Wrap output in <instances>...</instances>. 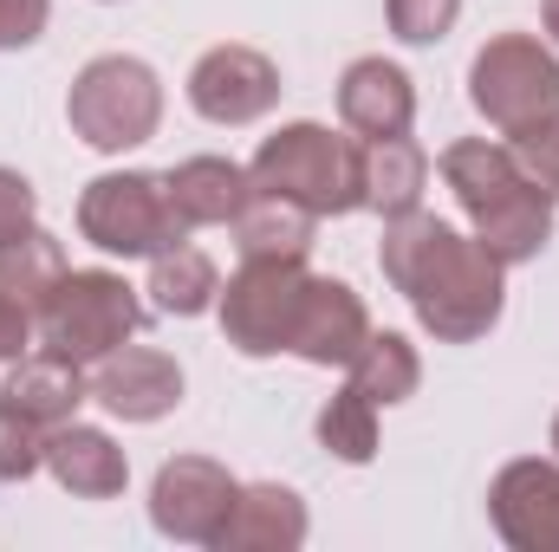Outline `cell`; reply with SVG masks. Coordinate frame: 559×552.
Segmentation results:
<instances>
[{
	"mask_svg": "<svg viewBox=\"0 0 559 552\" xmlns=\"http://www.w3.org/2000/svg\"><path fill=\"white\" fill-rule=\"evenodd\" d=\"M52 20V0H0V52H20L46 33Z\"/></svg>",
	"mask_w": 559,
	"mask_h": 552,
	"instance_id": "83f0119b",
	"label": "cell"
},
{
	"mask_svg": "<svg viewBox=\"0 0 559 552\" xmlns=\"http://www.w3.org/2000/svg\"><path fill=\"white\" fill-rule=\"evenodd\" d=\"M312 235H319V215L280 189H248L241 215H235V248L241 261H306L312 254Z\"/></svg>",
	"mask_w": 559,
	"mask_h": 552,
	"instance_id": "d6986e66",
	"label": "cell"
},
{
	"mask_svg": "<svg viewBox=\"0 0 559 552\" xmlns=\"http://www.w3.org/2000/svg\"><path fill=\"white\" fill-rule=\"evenodd\" d=\"M365 143V208L397 221L423 208V189H429V156L417 137H358Z\"/></svg>",
	"mask_w": 559,
	"mask_h": 552,
	"instance_id": "ffe728a7",
	"label": "cell"
},
{
	"mask_svg": "<svg viewBox=\"0 0 559 552\" xmlns=\"http://www.w3.org/2000/svg\"><path fill=\"white\" fill-rule=\"evenodd\" d=\"M169 208L182 215V228H228L254 189V176L228 156H182L176 169H163Z\"/></svg>",
	"mask_w": 559,
	"mask_h": 552,
	"instance_id": "e0dca14e",
	"label": "cell"
},
{
	"mask_svg": "<svg viewBox=\"0 0 559 552\" xmlns=\"http://www.w3.org/2000/svg\"><path fill=\"white\" fill-rule=\"evenodd\" d=\"M248 176L261 189H280V195L306 202L319 221L365 208V143L338 137L325 124H280L274 137L254 149Z\"/></svg>",
	"mask_w": 559,
	"mask_h": 552,
	"instance_id": "3957f363",
	"label": "cell"
},
{
	"mask_svg": "<svg viewBox=\"0 0 559 552\" xmlns=\"http://www.w3.org/2000/svg\"><path fill=\"white\" fill-rule=\"evenodd\" d=\"M514 149H521V169H527L540 189L559 195V131H547V137H534V143H514Z\"/></svg>",
	"mask_w": 559,
	"mask_h": 552,
	"instance_id": "f546056e",
	"label": "cell"
},
{
	"mask_svg": "<svg viewBox=\"0 0 559 552\" xmlns=\"http://www.w3.org/2000/svg\"><path fill=\"white\" fill-rule=\"evenodd\" d=\"M79 235L98 254H118V261H156V254H169V248L189 241L182 215L169 208L163 176H143V169H111V176L85 182V195H79Z\"/></svg>",
	"mask_w": 559,
	"mask_h": 552,
	"instance_id": "8992f818",
	"label": "cell"
},
{
	"mask_svg": "<svg viewBox=\"0 0 559 552\" xmlns=\"http://www.w3.org/2000/svg\"><path fill=\"white\" fill-rule=\"evenodd\" d=\"M66 124H72V137H85L92 149L124 156V149L150 143L156 124H163V79L143 59H131V52H105V59H92L72 79Z\"/></svg>",
	"mask_w": 559,
	"mask_h": 552,
	"instance_id": "5b68a950",
	"label": "cell"
},
{
	"mask_svg": "<svg viewBox=\"0 0 559 552\" xmlns=\"http://www.w3.org/2000/svg\"><path fill=\"white\" fill-rule=\"evenodd\" d=\"M384 13H391V33L404 46H436V39L455 33L462 0H384Z\"/></svg>",
	"mask_w": 559,
	"mask_h": 552,
	"instance_id": "484cf974",
	"label": "cell"
},
{
	"mask_svg": "<svg viewBox=\"0 0 559 552\" xmlns=\"http://www.w3.org/2000/svg\"><path fill=\"white\" fill-rule=\"evenodd\" d=\"M33 312L13 299V292H0V364H13V358H26L33 351Z\"/></svg>",
	"mask_w": 559,
	"mask_h": 552,
	"instance_id": "f1b7e54d",
	"label": "cell"
},
{
	"mask_svg": "<svg viewBox=\"0 0 559 552\" xmlns=\"http://www.w3.org/2000/svg\"><path fill=\"white\" fill-rule=\"evenodd\" d=\"M306 261H241V274L222 286L215 312H222V338L241 358H280L293 345L299 325V299H306Z\"/></svg>",
	"mask_w": 559,
	"mask_h": 552,
	"instance_id": "52a82bcc",
	"label": "cell"
},
{
	"mask_svg": "<svg viewBox=\"0 0 559 552\" xmlns=\"http://www.w3.org/2000/svg\"><path fill=\"white\" fill-rule=\"evenodd\" d=\"M345 384H352V391H365L378 410L411 404V397H417V384H423L417 345H411L404 332H371V338H365V351L345 364Z\"/></svg>",
	"mask_w": 559,
	"mask_h": 552,
	"instance_id": "44dd1931",
	"label": "cell"
},
{
	"mask_svg": "<svg viewBox=\"0 0 559 552\" xmlns=\"http://www.w3.org/2000/svg\"><path fill=\"white\" fill-rule=\"evenodd\" d=\"M0 404L33 416L39 429H59V422L79 416V404H92V377H85V364H72V358H59V351L39 345V351L13 358V371L0 384Z\"/></svg>",
	"mask_w": 559,
	"mask_h": 552,
	"instance_id": "2e32d148",
	"label": "cell"
},
{
	"mask_svg": "<svg viewBox=\"0 0 559 552\" xmlns=\"http://www.w3.org/2000/svg\"><path fill=\"white\" fill-rule=\"evenodd\" d=\"M488 520L501 547L514 552H559V461L521 455L488 481Z\"/></svg>",
	"mask_w": 559,
	"mask_h": 552,
	"instance_id": "30bf717a",
	"label": "cell"
},
{
	"mask_svg": "<svg viewBox=\"0 0 559 552\" xmlns=\"http://www.w3.org/2000/svg\"><path fill=\"white\" fill-rule=\"evenodd\" d=\"M46 468H52V481H59L72 501H118L124 481H131L124 448H118L105 429L79 422V416L46 435Z\"/></svg>",
	"mask_w": 559,
	"mask_h": 552,
	"instance_id": "9a60e30c",
	"label": "cell"
},
{
	"mask_svg": "<svg viewBox=\"0 0 559 552\" xmlns=\"http://www.w3.org/2000/svg\"><path fill=\"white\" fill-rule=\"evenodd\" d=\"M66 274H72V267H66V248H59L46 228H26L20 241L0 248V292H13L33 319H39V305L52 299V286Z\"/></svg>",
	"mask_w": 559,
	"mask_h": 552,
	"instance_id": "603a6c76",
	"label": "cell"
},
{
	"mask_svg": "<svg viewBox=\"0 0 559 552\" xmlns=\"http://www.w3.org/2000/svg\"><path fill=\"white\" fill-rule=\"evenodd\" d=\"M338 118L352 137H411L417 124V85L391 59H352L338 79Z\"/></svg>",
	"mask_w": 559,
	"mask_h": 552,
	"instance_id": "5bb4252c",
	"label": "cell"
},
{
	"mask_svg": "<svg viewBox=\"0 0 559 552\" xmlns=\"http://www.w3.org/2000/svg\"><path fill=\"white\" fill-rule=\"evenodd\" d=\"M189 105H195V118H209L222 131L261 124L280 105V65L254 46H209L189 72Z\"/></svg>",
	"mask_w": 559,
	"mask_h": 552,
	"instance_id": "9c48e42d",
	"label": "cell"
},
{
	"mask_svg": "<svg viewBox=\"0 0 559 552\" xmlns=\"http://www.w3.org/2000/svg\"><path fill=\"white\" fill-rule=\"evenodd\" d=\"M306 533H312L306 501L280 481H254V488H241V501L222 527V552H299Z\"/></svg>",
	"mask_w": 559,
	"mask_h": 552,
	"instance_id": "ac0fdd59",
	"label": "cell"
},
{
	"mask_svg": "<svg viewBox=\"0 0 559 552\" xmlns=\"http://www.w3.org/2000/svg\"><path fill=\"white\" fill-rule=\"evenodd\" d=\"M92 404L118 422H163L182 404V364L150 345H118L111 358L92 364Z\"/></svg>",
	"mask_w": 559,
	"mask_h": 552,
	"instance_id": "8fae6325",
	"label": "cell"
},
{
	"mask_svg": "<svg viewBox=\"0 0 559 552\" xmlns=\"http://www.w3.org/2000/svg\"><path fill=\"white\" fill-rule=\"evenodd\" d=\"M540 20H547V39L559 46V0H540Z\"/></svg>",
	"mask_w": 559,
	"mask_h": 552,
	"instance_id": "4dcf8cb0",
	"label": "cell"
},
{
	"mask_svg": "<svg viewBox=\"0 0 559 552\" xmlns=\"http://www.w3.org/2000/svg\"><path fill=\"white\" fill-rule=\"evenodd\" d=\"M319 442H325V455H338V461H352V468H365L371 455H378V404L365 397V391H338L325 410H319Z\"/></svg>",
	"mask_w": 559,
	"mask_h": 552,
	"instance_id": "cb8c5ba5",
	"label": "cell"
},
{
	"mask_svg": "<svg viewBox=\"0 0 559 552\" xmlns=\"http://www.w3.org/2000/svg\"><path fill=\"white\" fill-rule=\"evenodd\" d=\"M26 228H39V195L20 169H0V248L20 241Z\"/></svg>",
	"mask_w": 559,
	"mask_h": 552,
	"instance_id": "4316f807",
	"label": "cell"
},
{
	"mask_svg": "<svg viewBox=\"0 0 559 552\" xmlns=\"http://www.w3.org/2000/svg\"><path fill=\"white\" fill-rule=\"evenodd\" d=\"M554 189H540L527 169L514 176V182H501L481 208H468V228H475V241L501 261V267H527V261H540V248L554 241Z\"/></svg>",
	"mask_w": 559,
	"mask_h": 552,
	"instance_id": "4fadbf2b",
	"label": "cell"
},
{
	"mask_svg": "<svg viewBox=\"0 0 559 552\" xmlns=\"http://www.w3.org/2000/svg\"><path fill=\"white\" fill-rule=\"evenodd\" d=\"M235 501H241V481L209 455H176L150 481V520L176 547H222Z\"/></svg>",
	"mask_w": 559,
	"mask_h": 552,
	"instance_id": "ba28073f",
	"label": "cell"
},
{
	"mask_svg": "<svg viewBox=\"0 0 559 552\" xmlns=\"http://www.w3.org/2000/svg\"><path fill=\"white\" fill-rule=\"evenodd\" d=\"M554 461H559V416H554Z\"/></svg>",
	"mask_w": 559,
	"mask_h": 552,
	"instance_id": "1f68e13d",
	"label": "cell"
},
{
	"mask_svg": "<svg viewBox=\"0 0 559 552\" xmlns=\"http://www.w3.org/2000/svg\"><path fill=\"white\" fill-rule=\"evenodd\" d=\"M378 267L404 292V305L417 312V325L436 345H475L501 325L508 305V267L462 228H449L442 215H397L384 221L378 241Z\"/></svg>",
	"mask_w": 559,
	"mask_h": 552,
	"instance_id": "6da1fadb",
	"label": "cell"
},
{
	"mask_svg": "<svg viewBox=\"0 0 559 552\" xmlns=\"http://www.w3.org/2000/svg\"><path fill=\"white\" fill-rule=\"evenodd\" d=\"M378 325H371V312H365V299L345 286V279H325L312 274L306 279V299H299V325H293V358H306V364H319V371H345L358 351H365V338H371Z\"/></svg>",
	"mask_w": 559,
	"mask_h": 552,
	"instance_id": "7c38bea8",
	"label": "cell"
},
{
	"mask_svg": "<svg viewBox=\"0 0 559 552\" xmlns=\"http://www.w3.org/2000/svg\"><path fill=\"white\" fill-rule=\"evenodd\" d=\"M46 435L52 429H39L33 416L0 404V481H33L46 468Z\"/></svg>",
	"mask_w": 559,
	"mask_h": 552,
	"instance_id": "d4e9b609",
	"label": "cell"
},
{
	"mask_svg": "<svg viewBox=\"0 0 559 552\" xmlns=\"http://www.w3.org/2000/svg\"><path fill=\"white\" fill-rule=\"evenodd\" d=\"M39 345L72 358V364H98L118 345H131L143 325V299L138 286L111 267H72L52 286V299L39 305Z\"/></svg>",
	"mask_w": 559,
	"mask_h": 552,
	"instance_id": "277c9868",
	"label": "cell"
},
{
	"mask_svg": "<svg viewBox=\"0 0 559 552\" xmlns=\"http://www.w3.org/2000/svg\"><path fill=\"white\" fill-rule=\"evenodd\" d=\"M468 105L501 143H534L559 131V59L534 33H495L468 65Z\"/></svg>",
	"mask_w": 559,
	"mask_h": 552,
	"instance_id": "7a4b0ae2",
	"label": "cell"
},
{
	"mask_svg": "<svg viewBox=\"0 0 559 552\" xmlns=\"http://www.w3.org/2000/svg\"><path fill=\"white\" fill-rule=\"evenodd\" d=\"M150 299H156V312H169V319H202L215 299H222V274H215V261L202 254V248H169V254H156L150 261Z\"/></svg>",
	"mask_w": 559,
	"mask_h": 552,
	"instance_id": "7402d4cb",
	"label": "cell"
}]
</instances>
